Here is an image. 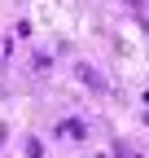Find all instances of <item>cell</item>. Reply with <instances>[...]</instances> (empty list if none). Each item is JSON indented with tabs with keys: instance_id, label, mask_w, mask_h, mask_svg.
<instances>
[{
	"instance_id": "obj_1",
	"label": "cell",
	"mask_w": 149,
	"mask_h": 158,
	"mask_svg": "<svg viewBox=\"0 0 149 158\" xmlns=\"http://www.w3.org/2000/svg\"><path fill=\"white\" fill-rule=\"evenodd\" d=\"M53 136H62V141H83V136H88V123H83V118H62V123L53 127Z\"/></svg>"
},
{
	"instance_id": "obj_2",
	"label": "cell",
	"mask_w": 149,
	"mask_h": 158,
	"mask_svg": "<svg viewBox=\"0 0 149 158\" xmlns=\"http://www.w3.org/2000/svg\"><path fill=\"white\" fill-rule=\"evenodd\" d=\"M79 79H83V84H88V88H97V92L105 88V79H101L97 70H92V66H79Z\"/></svg>"
},
{
	"instance_id": "obj_3",
	"label": "cell",
	"mask_w": 149,
	"mask_h": 158,
	"mask_svg": "<svg viewBox=\"0 0 149 158\" xmlns=\"http://www.w3.org/2000/svg\"><path fill=\"white\" fill-rule=\"evenodd\" d=\"M5 136H9V127H0V145H5Z\"/></svg>"
},
{
	"instance_id": "obj_4",
	"label": "cell",
	"mask_w": 149,
	"mask_h": 158,
	"mask_svg": "<svg viewBox=\"0 0 149 158\" xmlns=\"http://www.w3.org/2000/svg\"><path fill=\"white\" fill-rule=\"evenodd\" d=\"M127 5H132V9H140V5H145V0H127Z\"/></svg>"
}]
</instances>
